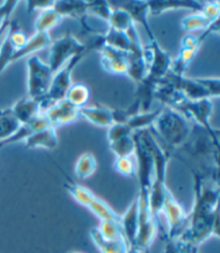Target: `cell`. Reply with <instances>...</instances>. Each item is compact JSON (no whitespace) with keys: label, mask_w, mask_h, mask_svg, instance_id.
Segmentation results:
<instances>
[{"label":"cell","mask_w":220,"mask_h":253,"mask_svg":"<svg viewBox=\"0 0 220 253\" xmlns=\"http://www.w3.org/2000/svg\"><path fill=\"white\" fill-rule=\"evenodd\" d=\"M135 142L134 157L136 160V175L139 182V192L136 199L139 204V230L136 236V248L147 253L149 247L158 235L159 221L150 211V189L154 174L153 141L154 135L150 130H142L133 133Z\"/></svg>","instance_id":"2"},{"label":"cell","mask_w":220,"mask_h":253,"mask_svg":"<svg viewBox=\"0 0 220 253\" xmlns=\"http://www.w3.org/2000/svg\"><path fill=\"white\" fill-rule=\"evenodd\" d=\"M89 236L91 242L101 253H126L127 252V243L126 240H109L104 238L97 227L90 231Z\"/></svg>","instance_id":"24"},{"label":"cell","mask_w":220,"mask_h":253,"mask_svg":"<svg viewBox=\"0 0 220 253\" xmlns=\"http://www.w3.org/2000/svg\"><path fill=\"white\" fill-rule=\"evenodd\" d=\"M25 147L27 149L44 148V149H55L58 145V136L56 129L52 126H46L39 131L35 132L29 137L24 141Z\"/></svg>","instance_id":"21"},{"label":"cell","mask_w":220,"mask_h":253,"mask_svg":"<svg viewBox=\"0 0 220 253\" xmlns=\"http://www.w3.org/2000/svg\"><path fill=\"white\" fill-rule=\"evenodd\" d=\"M97 169L96 157L91 153L82 154L74 166V174L80 179H87L95 174Z\"/></svg>","instance_id":"31"},{"label":"cell","mask_w":220,"mask_h":253,"mask_svg":"<svg viewBox=\"0 0 220 253\" xmlns=\"http://www.w3.org/2000/svg\"><path fill=\"white\" fill-rule=\"evenodd\" d=\"M65 99L78 109H82L87 105L90 99V89L84 83H72L69 88Z\"/></svg>","instance_id":"29"},{"label":"cell","mask_w":220,"mask_h":253,"mask_svg":"<svg viewBox=\"0 0 220 253\" xmlns=\"http://www.w3.org/2000/svg\"><path fill=\"white\" fill-rule=\"evenodd\" d=\"M18 3L20 1L17 0H5L0 4V35H2L3 31L8 28L9 18L15 11Z\"/></svg>","instance_id":"40"},{"label":"cell","mask_w":220,"mask_h":253,"mask_svg":"<svg viewBox=\"0 0 220 253\" xmlns=\"http://www.w3.org/2000/svg\"><path fill=\"white\" fill-rule=\"evenodd\" d=\"M89 50L84 43L79 41L72 35H66L52 41L49 45L48 67L53 73L59 71L69 60L79 55H87Z\"/></svg>","instance_id":"7"},{"label":"cell","mask_w":220,"mask_h":253,"mask_svg":"<svg viewBox=\"0 0 220 253\" xmlns=\"http://www.w3.org/2000/svg\"><path fill=\"white\" fill-rule=\"evenodd\" d=\"M117 3V8H122L123 10L127 11L129 15L131 16L132 21L134 24H140L141 26L145 29V33L147 35L148 41L155 39V35L152 30V27L149 25L148 16H149V9L147 1H142V0H130V1H112Z\"/></svg>","instance_id":"17"},{"label":"cell","mask_w":220,"mask_h":253,"mask_svg":"<svg viewBox=\"0 0 220 253\" xmlns=\"http://www.w3.org/2000/svg\"><path fill=\"white\" fill-rule=\"evenodd\" d=\"M55 4L54 0H28L26 1V11L30 14L34 11H43L53 8Z\"/></svg>","instance_id":"42"},{"label":"cell","mask_w":220,"mask_h":253,"mask_svg":"<svg viewBox=\"0 0 220 253\" xmlns=\"http://www.w3.org/2000/svg\"><path fill=\"white\" fill-rule=\"evenodd\" d=\"M217 22V21H216ZM215 22L210 21L209 18L205 17L201 12H196L185 16L180 22V27L186 33H193L196 30H207Z\"/></svg>","instance_id":"33"},{"label":"cell","mask_w":220,"mask_h":253,"mask_svg":"<svg viewBox=\"0 0 220 253\" xmlns=\"http://www.w3.org/2000/svg\"><path fill=\"white\" fill-rule=\"evenodd\" d=\"M62 21H64V18L56 12L54 7L43 10L38 15L35 22V30L36 33L49 34V30L57 26Z\"/></svg>","instance_id":"26"},{"label":"cell","mask_w":220,"mask_h":253,"mask_svg":"<svg viewBox=\"0 0 220 253\" xmlns=\"http://www.w3.org/2000/svg\"><path fill=\"white\" fill-rule=\"evenodd\" d=\"M86 208L100 221H121V214H118L105 201L98 198L97 195H95Z\"/></svg>","instance_id":"27"},{"label":"cell","mask_w":220,"mask_h":253,"mask_svg":"<svg viewBox=\"0 0 220 253\" xmlns=\"http://www.w3.org/2000/svg\"><path fill=\"white\" fill-rule=\"evenodd\" d=\"M149 130L155 132L162 143L160 146L170 155L186 145L192 133L190 122L179 112L167 106L161 107L160 114Z\"/></svg>","instance_id":"3"},{"label":"cell","mask_w":220,"mask_h":253,"mask_svg":"<svg viewBox=\"0 0 220 253\" xmlns=\"http://www.w3.org/2000/svg\"><path fill=\"white\" fill-rule=\"evenodd\" d=\"M54 9L62 16V18H74V20L80 22L82 27L87 30L90 35H96L87 21V1H82V0H59V1H55Z\"/></svg>","instance_id":"14"},{"label":"cell","mask_w":220,"mask_h":253,"mask_svg":"<svg viewBox=\"0 0 220 253\" xmlns=\"http://www.w3.org/2000/svg\"><path fill=\"white\" fill-rule=\"evenodd\" d=\"M148 42V46L145 47V56L149 68L148 77L154 80H160L169 73L172 65V58L159 45L156 38Z\"/></svg>","instance_id":"12"},{"label":"cell","mask_w":220,"mask_h":253,"mask_svg":"<svg viewBox=\"0 0 220 253\" xmlns=\"http://www.w3.org/2000/svg\"><path fill=\"white\" fill-rule=\"evenodd\" d=\"M108 142L115 158L134 156L135 142L133 132L126 124H114L108 128Z\"/></svg>","instance_id":"11"},{"label":"cell","mask_w":220,"mask_h":253,"mask_svg":"<svg viewBox=\"0 0 220 253\" xmlns=\"http://www.w3.org/2000/svg\"><path fill=\"white\" fill-rule=\"evenodd\" d=\"M11 111L21 125H23L40 116L42 114V106L39 100L27 97L16 101L13 106H11Z\"/></svg>","instance_id":"20"},{"label":"cell","mask_w":220,"mask_h":253,"mask_svg":"<svg viewBox=\"0 0 220 253\" xmlns=\"http://www.w3.org/2000/svg\"><path fill=\"white\" fill-rule=\"evenodd\" d=\"M52 43V39L49 34H42V33H35L31 37H28L26 44L15 52L13 63L21 60L24 57L34 56L36 53L40 50L49 47Z\"/></svg>","instance_id":"23"},{"label":"cell","mask_w":220,"mask_h":253,"mask_svg":"<svg viewBox=\"0 0 220 253\" xmlns=\"http://www.w3.org/2000/svg\"><path fill=\"white\" fill-rule=\"evenodd\" d=\"M46 126H51L47 122L46 117L41 114L40 116H38L34 120H31L29 123L21 125L20 128L15 132L13 136H11L9 140L0 143V148L9 146V145H13L20 142H24L27 137H29L31 134H34L35 132L39 131L43 128H46Z\"/></svg>","instance_id":"22"},{"label":"cell","mask_w":220,"mask_h":253,"mask_svg":"<svg viewBox=\"0 0 220 253\" xmlns=\"http://www.w3.org/2000/svg\"><path fill=\"white\" fill-rule=\"evenodd\" d=\"M100 53V65L108 73L115 75L127 74V53L122 52L116 48L104 45L99 50Z\"/></svg>","instance_id":"15"},{"label":"cell","mask_w":220,"mask_h":253,"mask_svg":"<svg viewBox=\"0 0 220 253\" xmlns=\"http://www.w3.org/2000/svg\"><path fill=\"white\" fill-rule=\"evenodd\" d=\"M60 170L66 178L65 187L68 190L69 194L71 195L72 199L77 202V203H79L80 205L84 207H87L88 204L91 202V200L95 198V194H93L88 188L80 185V183L74 182L70 177H68V175L64 172V170L62 169Z\"/></svg>","instance_id":"25"},{"label":"cell","mask_w":220,"mask_h":253,"mask_svg":"<svg viewBox=\"0 0 220 253\" xmlns=\"http://www.w3.org/2000/svg\"><path fill=\"white\" fill-rule=\"evenodd\" d=\"M26 68L28 97L41 101L46 96L54 73L47 63L42 61L37 55L29 57Z\"/></svg>","instance_id":"8"},{"label":"cell","mask_w":220,"mask_h":253,"mask_svg":"<svg viewBox=\"0 0 220 253\" xmlns=\"http://www.w3.org/2000/svg\"><path fill=\"white\" fill-rule=\"evenodd\" d=\"M169 78L172 80L177 89L184 94L187 100L197 101L203 99L219 98L220 80L219 78H187L177 77L169 71Z\"/></svg>","instance_id":"5"},{"label":"cell","mask_w":220,"mask_h":253,"mask_svg":"<svg viewBox=\"0 0 220 253\" xmlns=\"http://www.w3.org/2000/svg\"><path fill=\"white\" fill-rule=\"evenodd\" d=\"M113 7L110 1H87V14L88 16H95L98 20L103 21L109 24L110 17L112 14Z\"/></svg>","instance_id":"35"},{"label":"cell","mask_w":220,"mask_h":253,"mask_svg":"<svg viewBox=\"0 0 220 253\" xmlns=\"http://www.w3.org/2000/svg\"><path fill=\"white\" fill-rule=\"evenodd\" d=\"M78 107L69 103L66 99L54 103L43 113L49 126L57 130L61 126L72 124L80 118Z\"/></svg>","instance_id":"13"},{"label":"cell","mask_w":220,"mask_h":253,"mask_svg":"<svg viewBox=\"0 0 220 253\" xmlns=\"http://www.w3.org/2000/svg\"><path fill=\"white\" fill-rule=\"evenodd\" d=\"M69 253H81V252H74V251H72V252H69Z\"/></svg>","instance_id":"43"},{"label":"cell","mask_w":220,"mask_h":253,"mask_svg":"<svg viewBox=\"0 0 220 253\" xmlns=\"http://www.w3.org/2000/svg\"><path fill=\"white\" fill-rule=\"evenodd\" d=\"M201 13L212 22L219 21V14H220L219 1H204L203 8L201 10Z\"/></svg>","instance_id":"41"},{"label":"cell","mask_w":220,"mask_h":253,"mask_svg":"<svg viewBox=\"0 0 220 253\" xmlns=\"http://www.w3.org/2000/svg\"><path fill=\"white\" fill-rule=\"evenodd\" d=\"M85 56L86 55H79L73 57L59 71L54 73L46 96L40 101L42 114L54 103L65 99L68 89L72 85V72Z\"/></svg>","instance_id":"9"},{"label":"cell","mask_w":220,"mask_h":253,"mask_svg":"<svg viewBox=\"0 0 220 253\" xmlns=\"http://www.w3.org/2000/svg\"><path fill=\"white\" fill-rule=\"evenodd\" d=\"M162 253H199V248L178 238H166L165 249Z\"/></svg>","instance_id":"38"},{"label":"cell","mask_w":220,"mask_h":253,"mask_svg":"<svg viewBox=\"0 0 220 253\" xmlns=\"http://www.w3.org/2000/svg\"><path fill=\"white\" fill-rule=\"evenodd\" d=\"M149 16H159L166 12L173 10H188L193 13L201 12L204 1H194V0H148Z\"/></svg>","instance_id":"16"},{"label":"cell","mask_w":220,"mask_h":253,"mask_svg":"<svg viewBox=\"0 0 220 253\" xmlns=\"http://www.w3.org/2000/svg\"><path fill=\"white\" fill-rule=\"evenodd\" d=\"M104 43L105 45L122 50L125 53H129L131 48L130 39L127 33L119 31L108 27V30L104 33Z\"/></svg>","instance_id":"32"},{"label":"cell","mask_w":220,"mask_h":253,"mask_svg":"<svg viewBox=\"0 0 220 253\" xmlns=\"http://www.w3.org/2000/svg\"><path fill=\"white\" fill-rule=\"evenodd\" d=\"M21 126L14 114L12 113L11 107L7 110L0 111V143L9 140L13 136L15 132Z\"/></svg>","instance_id":"28"},{"label":"cell","mask_w":220,"mask_h":253,"mask_svg":"<svg viewBox=\"0 0 220 253\" xmlns=\"http://www.w3.org/2000/svg\"><path fill=\"white\" fill-rule=\"evenodd\" d=\"M134 25V22L132 21V18L127 11L123 10L122 8L113 7L112 14L108 24L109 27L126 33V31H128L131 27H133Z\"/></svg>","instance_id":"34"},{"label":"cell","mask_w":220,"mask_h":253,"mask_svg":"<svg viewBox=\"0 0 220 253\" xmlns=\"http://www.w3.org/2000/svg\"><path fill=\"white\" fill-rule=\"evenodd\" d=\"M174 110L179 112L188 122H192L200 126L206 132L212 141L219 145L218 131L213 128L211 125V117L213 115L214 104L210 99L190 101L185 99L183 102L178 104Z\"/></svg>","instance_id":"6"},{"label":"cell","mask_w":220,"mask_h":253,"mask_svg":"<svg viewBox=\"0 0 220 253\" xmlns=\"http://www.w3.org/2000/svg\"><path fill=\"white\" fill-rule=\"evenodd\" d=\"M0 36H1V35H0Z\"/></svg>","instance_id":"44"},{"label":"cell","mask_w":220,"mask_h":253,"mask_svg":"<svg viewBox=\"0 0 220 253\" xmlns=\"http://www.w3.org/2000/svg\"><path fill=\"white\" fill-rule=\"evenodd\" d=\"M121 224L127 246L136 248V236L139 230V204L136 197L121 216Z\"/></svg>","instance_id":"18"},{"label":"cell","mask_w":220,"mask_h":253,"mask_svg":"<svg viewBox=\"0 0 220 253\" xmlns=\"http://www.w3.org/2000/svg\"><path fill=\"white\" fill-rule=\"evenodd\" d=\"M194 200L188 213L186 229L178 239L199 247L212 237H219L218 172H192Z\"/></svg>","instance_id":"1"},{"label":"cell","mask_w":220,"mask_h":253,"mask_svg":"<svg viewBox=\"0 0 220 253\" xmlns=\"http://www.w3.org/2000/svg\"><path fill=\"white\" fill-rule=\"evenodd\" d=\"M161 107L158 110H155L153 112H141L137 113L135 115L130 117L128 122L126 123L129 128L132 130V132H137L142 130H148L153 126L155 120L158 117L160 114Z\"/></svg>","instance_id":"30"},{"label":"cell","mask_w":220,"mask_h":253,"mask_svg":"<svg viewBox=\"0 0 220 253\" xmlns=\"http://www.w3.org/2000/svg\"><path fill=\"white\" fill-rule=\"evenodd\" d=\"M153 158H154V174L152 181V189H150V211L153 216L159 221L161 214V208L165 200V195L169 190L167 186V169L168 163L170 161L169 153L163 149L157 138L154 136L153 141Z\"/></svg>","instance_id":"4"},{"label":"cell","mask_w":220,"mask_h":253,"mask_svg":"<svg viewBox=\"0 0 220 253\" xmlns=\"http://www.w3.org/2000/svg\"><path fill=\"white\" fill-rule=\"evenodd\" d=\"M79 114L80 118H83L86 122L100 128H110L112 125H114L113 110L103 105H86L79 110Z\"/></svg>","instance_id":"19"},{"label":"cell","mask_w":220,"mask_h":253,"mask_svg":"<svg viewBox=\"0 0 220 253\" xmlns=\"http://www.w3.org/2000/svg\"><path fill=\"white\" fill-rule=\"evenodd\" d=\"M161 213L166 217L168 225L166 238H178L187 226L188 213L184 210V207L178 203L177 200L174 198L170 189L165 195Z\"/></svg>","instance_id":"10"},{"label":"cell","mask_w":220,"mask_h":253,"mask_svg":"<svg viewBox=\"0 0 220 253\" xmlns=\"http://www.w3.org/2000/svg\"><path fill=\"white\" fill-rule=\"evenodd\" d=\"M199 253H200V252H199Z\"/></svg>","instance_id":"45"},{"label":"cell","mask_w":220,"mask_h":253,"mask_svg":"<svg viewBox=\"0 0 220 253\" xmlns=\"http://www.w3.org/2000/svg\"><path fill=\"white\" fill-rule=\"evenodd\" d=\"M113 167L118 174L125 177H135L136 175V163L132 157L115 158Z\"/></svg>","instance_id":"39"},{"label":"cell","mask_w":220,"mask_h":253,"mask_svg":"<svg viewBox=\"0 0 220 253\" xmlns=\"http://www.w3.org/2000/svg\"><path fill=\"white\" fill-rule=\"evenodd\" d=\"M97 229L106 239L125 240L121 221H100Z\"/></svg>","instance_id":"36"},{"label":"cell","mask_w":220,"mask_h":253,"mask_svg":"<svg viewBox=\"0 0 220 253\" xmlns=\"http://www.w3.org/2000/svg\"><path fill=\"white\" fill-rule=\"evenodd\" d=\"M15 52V47L12 45L9 37L5 35L0 44V73H2L11 63H13Z\"/></svg>","instance_id":"37"}]
</instances>
